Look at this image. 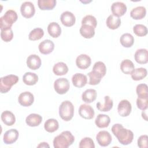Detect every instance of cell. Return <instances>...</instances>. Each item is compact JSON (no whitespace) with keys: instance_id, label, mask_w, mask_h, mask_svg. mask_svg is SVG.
Returning <instances> with one entry per match:
<instances>
[{"instance_id":"6da1fadb","label":"cell","mask_w":148,"mask_h":148,"mask_svg":"<svg viewBox=\"0 0 148 148\" xmlns=\"http://www.w3.org/2000/svg\"><path fill=\"white\" fill-rule=\"evenodd\" d=\"M112 131L119 142L123 145L130 144L134 139V134L130 130L124 128L120 124H115L112 127Z\"/></svg>"},{"instance_id":"7a4b0ae2","label":"cell","mask_w":148,"mask_h":148,"mask_svg":"<svg viewBox=\"0 0 148 148\" xmlns=\"http://www.w3.org/2000/svg\"><path fill=\"white\" fill-rule=\"evenodd\" d=\"M75 141V137L68 131L62 132L54 138L53 146L55 148H67Z\"/></svg>"},{"instance_id":"3957f363","label":"cell","mask_w":148,"mask_h":148,"mask_svg":"<svg viewBox=\"0 0 148 148\" xmlns=\"http://www.w3.org/2000/svg\"><path fill=\"white\" fill-rule=\"evenodd\" d=\"M74 114V106L69 101H63L59 107V115L65 121H70Z\"/></svg>"},{"instance_id":"277c9868","label":"cell","mask_w":148,"mask_h":148,"mask_svg":"<svg viewBox=\"0 0 148 148\" xmlns=\"http://www.w3.org/2000/svg\"><path fill=\"white\" fill-rule=\"evenodd\" d=\"M17 14L14 10H7L5 14L0 18L1 30L11 28L13 24L17 21Z\"/></svg>"},{"instance_id":"5b68a950","label":"cell","mask_w":148,"mask_h":148,"mask_svg":"<svg viewBox=\"0 0 148 148\" xmlns=\"http://www.w3.org/2000/svg\"><path fill=\"white\" fill-rule=\"evenodd\" d=\"M18 81V77L14 75H9L2 77L0 79V90L2 94L8 92L12 87Z\"/></svg>"},{"instance_id":"8992f818","label":"cell","mask_w":148,"mask_h":148,"mask_svg":"<svg viewBox=\"0 0 148 148\" xmlns=\"http://www.w3.org/2000/svg\"><path fill=\"white\" fill-rule=\"evenodd\" d=\"M69 87V82L66 78H59L54 83V90L58 94L62 95L65 94L68 91Z\"/></svg>"},{"instance_id":"52a82bcc","label":"cell","mask_w":148,"mask_h":148,"mask_svg":"<svg viewBox=\"0 0 148 148\" xmlns=\"http://www.w3.org/2000/svg\"><path fill=\"white\" fill-rule=\"evenodd\" d=\"M20 12L24 17L27 18H31L35 13V6L31 2H24L21 5Z\"/></svg>"},{"instance_id":"ba28073f","label":"cell","mask_w":148,"mask_h":148,"mask_svg":"<svg viewBox=\"0 0 148 148\" xmlns=\"http://www.w3.org/2000/svg\"><path fill=\"white\" fill-rule=\"evenodd\" d=\"M131 103L127 99L121 100L117 106L118 113L121 117H127L129 116L131 112Z\"/></svg>"},{"instance_id":"9c48e42d","label":"cell","mask_w":148,"mask_h":148,"mask_svg":"<svg viewBox=\"0 0 148 148\" xmlns=\"http://www.w3.org/2000/svg\"><path fill=\"white\" fill-rule=\"evenodd\" d=\"M96 139L100 146L105 147L110 145L112 140V138L109 132L106 131H101L97 134Z\"/></svg>"},{"instance_id":"30bf717a","label":"cell","mask_w":148,"mask_h":148,"mask_svg":"<svg viewBox=\"0 0 148 148\" xmlns=\"http://www.w3.org/2000/svg\"><path fill=\"white\" fill-rule=\"evenodd\" d=\"M79 114L82 118L87 120L92 119L95 114L94 109L87 104H82L79 109Z\"/></svg>"},{"instance_id":"8fae6325","label":"cell","mask_w":148,"mask_h":148,"mask_svg":"<svg viewBox=\"0 0 148 148\" xmlns=\"http://www.w3.org/2000/svg\"><path fill=\"white\" fill-rule=\"evenodd\" d=\"M18 101L19 103L23 106H29L34 103V95L29 91H25L21 92L18 96Z\"/></svg>"},{"instance_id":"7c38bea8","label":"cell","mask_w":148,"mask_h":148,"mask_svg":"<svg viewBox=\"0 0 148 148\" xmlns=\"http://www.w3.org/2000/svg\"><path fill=\"white\" fill-rule=\"evenodd\" d=\"M111 10L113 15L119 17L123 16L127 12V6L122 2H115L111 6Z\"/></svg>"},{"instance_id":"4fadbf2b","label":"cell","mask_w":148,"mask_h":148,"mask_svg":"<svg viewBox=\"0 0 148 148\" xmlns=\"http://www.w3.org/2000/svg\"><path fill=\"white\" fill-rule=\"evenodd\" d=\"M60 20L64 25L68 27L73 26L76 21L75 15L72 12L69 11L63 12L61 15Z\"/></svg>"},{"instance_id":"5bb4252c","label":"cell","mask_w":148,"mask_h":148,"mask_svg":"<svg viewBox=\"0 0 148 148\" xmlns=\"http://www.w3.org/2000/svg\"><path fill=\"white\" fill-rule=\"evenodd\" d=\"M91 63V58L87 54H82L77 57L76 60V66L81 69L88 68Z\"/></svg>"},{"instance_id":"9a60e30c","label":"cell","mask_w":148,"mask_h":148,"mask_svg":"<svg viewBox=\"0 0 148 148\" xmlns=\"http://www.w3.org/2000/svg\"><path fill=\"white\" fill-rule=\"evenodd\" d=\"M19 136V133L16 129H10L5 132L3 135V140L5 143L10 145L15 142Z\"/></svg>"},{"instance_id":"2e32d148","label":"cell","mask_w":148,"mask_h":148,"mask_svg":"<svg viewBox=\"0 0 148 148\" xmlns=\"http://www.w3.org/2000/svg\"><path fill=\"white\" fill-rule=\"evenodd\" d=\"M38 48L40 53L43 54H49L53 51L54 44L51 40L46 39L39 43Z\"/></svg>"},{"instance_id":"e0dca14e","label":"cell","mask_w":148,"mask_h":148,"mask_svg":"<svg viewBox=\"0 0 148 148\" xmlns=\"http://www.w3.org/2000/svg\"><path fill=\"white\" fill-rule=\"evenodd\" d=\"M26 62L27 66L32 70L39 69L42 64L40 58L36 54H31L29 56L27 59Z\"/></svg>"},{"instance_id":"ac0fdd59","label":"cell","mask_w":148,"mask_h":148,"mask_svg":"<svg viewBox=\"0 0 148 148\" xmlns=\"http://www.w3.org/2000/svg\"><path fill=\"white\" fill-rule=\"evenodd\" d=\"M72 82L75 87L81 88L87 84V78L85 75L80 73H76L72 76Z\"/></svg>"},{"instance_id":"d6986e66","label":"cell","mask_w":148,"mask_h":148,"mask_svg":"<svg viewBox=\"0 0 148 148\" xmlns=\"http://www.w3.org/2000/svg\"><path fill=\"white\" fill-rule=\"evenodd\" d=\"M135 60L140 64H145L148 62V52L146 49L137 50L134 54Z\"/></svg>"},{"instance_id":"ffe728a7","label":"cell","mask_w":148,"mask_h":148,"mask_svg":"<svg viewBox=\"0 0 148 148\" xmlns=\"http://www.w3.org/2000/svg\"><path fill=\"white\" fill-rule=\"evenodd\" d=\"M113 100L108 95L104 97V102H98L96 104L97 108L101 112H108L113 108Z\"/></svg>"},{"instance_id":"44dd1931","label":"cell","mask_w":148,"mask_h":148,"mask_svg":"<svg viewBox=\"0 0 148 148\" xmlns=\"http://www.w3.org/2000/svg\"><path fill=\"white\" fill-rule=\"evenodd\" d=\"M42 121V117L38 114L32 113L28 115L25 119L26 124L29 127L38 126Z\"/></svg>"},{"instance_id":"7402d4cb","label":"cell","mask_w":148,"mask_h":148,"mask_svg":"<svg viewBox=\"0 0 148 148\" xmlns=\"http://www.w3.org/2000/svg\"><path fill=\"white\" fill-rule=\"evenodd\" d=\"M110 122V119L109 116L103 114H99L95 120V123L96 125L100 128H106L109 126Z\"/></svg>"},{"instance_id":"603a6c76","label":"cell","mask_w":148,"mask_h":148,"mask_svg":"<svg viewBox=\"0 0 148 148\" xmlns=\"http://www.w3.org/2000/svg\"><path fill=\"white\" fill-rule=\"evenodd\" d=\"M146 9L144 6H137L132 9L130 12L131 17L135 20H140L145 17Z\"/></svg>"},{"instance_id":"cb8c5ba5","label":"cell","mask_w":148,"mask_h":148,"mask_svg":"<svg viewBox=\"0 0 148 148\" xmlns=\"http://www.w3.org/2000/svg\"><path fill=\"white\" fill-rule=\"evenodd\" d=\"M47 31L50 36L56 38L61 35V28L57 23L51 22L47 26Z\"/></svg>"},{"instance_id":"d4e9b609","label":"cell","mask_w":148,"mask_h":148,"mask_svg":"<svg viewBox=\"0 0 148 148\" xmlns=\"http://www.w3.org/2000/svg\"><path fill=\"white\" fill-rule=\"evenodd\" d=\"M2 122L8 126H11L15 123L16 118L14 114L9 110H5L1 114Z\"/></svg>"},{"instance_id":"484cf974","label":"cell","mask_w":148,"mask_h":148,"mask_svg":"<svg viewBox=\"0 0 148 148\" xmlns=\"http://www.w3.org/2000/svg\"><path fill=\"white\" fill-rule=\"evenodd\" d=\"M97 98V91L94 89L90 88L85 90L82 95V100L86 103H91L96 99Z\"/></svg>"},{"instance_id":"4316f807","label":"cell","mask_w":148,"mask_h":148,"mask_svg":"<svg viewBox=\"0 0 148 148\" xmlns=\"http://www.w3.org/2000/svg\"><path fill=\"white\" fill-rule=\"evenodd\" d=\"M92 72L102 78L106 74V67L103 62L102 61H98L94 64Z\"/></svg>"},{"instance_id":"83f0119b","label":"cell","mask_w":148,"mask_h":148,"mask_svg":"<svg viewBox=\"0 0 148 148\" xmlns=\"http://www.w3.org/2000/svg\"><path fill=\"white\" fill-rule=\"evenodd\" d=\"M107 27L111 29H116L121 25V19L112 14L108 16L106 21Z\"/></svg>"},{"instance_id":"f1b7e54d","label":"cell","mask_w":148,"mask_h":148,"mask_svg":"<svg viewBox=\"0 0 148 148\" xmlns=\"http://www.w3.org/2000/svg\"><path fill=\"white\" fill-rule=\"evenodd\" d=\"M53 71L56 75H64L68 72V67L64 62H59L53 66Z\"/></svg>"},{"instance_id":"f546056e","label":"cell","mask_w":148,"mask_h":148,"mask_svg":"<svg viewBox=\"0 0 148 148\" xmlns=\"http://www.w3.org/2000/svg\"><path fill=\"white\" fill-rule=\"evenodd\" d=\"M23 81L26 85H35L38 81V76L35 73L26 72L23 76Z\"/></svg>"},{"instance_id":"4dcf8cb0","label":"cell","mask_w":148,"mask_h":148,"mask_svg":"<svg viewBox=\"0 0 148 148\" xmlns=\"http://www.w3.org/2000/svg\"><path fill=\"white\" fill-rule=\"evenodd\" d=\"M80 33L84 38L90 39L95 35V29L90 25H82L80 28Z\"/></svg>"},{"instance_id":"1f68e13d","label":"cell","mask_w":148,"mask_h":148,"mask_svg":"<svg viewBox=\"0 0 148 148\" xmlns=\"http://www.w3.org/2000/svg\"><path fill=\"white\" fill-rule=\"evenodd\" d=\"M120 42L121 45L124 47H131L134 43V36L128 33H125L123 34L120 38Z\"/></svg>"},{"instance_id":"d6a6232c","label":"cell","mask_w":148,"mask_h":148,"mask_svg":"<svg viewBox=\"0 0 148 148\" xmlns=\"http://www.w3.org/2000/svg\"><path fill=\"white\" fill-rule=\"evenodd\" d=\"M120 69L124 73L129 75L131 74L134 71V69H135V66L131 60L128 59H125L121 62Z\"/></svg>"},{"instance_id":"836d02e7","label":"cell","mask_w":148,"mask_h":148,"mask_svg":"<svg viewBox=\"0 0 148 148\" xmlns=\"http://www.w3.org/2000/svg\"><path fill=\"white\" fill-rule=\"evenodd\" d=\"M147 74V72L146 68H138L134 69L131 73V77L134 80L138 81L145 78Z\"/></svg>"},{"instance_id":"e575fe53","label":"cell","mask_w":148,"mask_h":148,"mask_svg":"<svg viewBox=\"0 0 148 148\" xmlns=\"http://www.w3.org/2000/svg\"><path fill=\"white\" fill-rule=\"evenodd\" d=\"M44 128L48 132H54L58 129L59 124L57 120L54 119H49L45 121Z\"/></svg>"},{"instance_id":"d590c367","label":"cell","mask_w":148,"mask_h":148,"mask_svg":"<svg viewBox=\"0 0 148 148\" xmlns=\"http://www.w3.org/2000/svg\"><path fill=\"white\" fill-rule=\"evenodd\" d=\"M57 1L56 0H38V5L40 9L52 10L56 5Z\"/></svg>"},{"instance_id":"8d00e7d4","label":"cell","mask_w":148,"mask_h":148,"mask_svg":"<svg viewBox=\"0 0 148 148\" xmlns=\"http://www.w3.org/2000/svg\"><path fill=\"white\" fill-rule=\"evenodd\" d=\"M44 35V31L40 28H36L32 29L28 35V38L30 40L35 41L40 39Z\"/></svg>"},{"instance_id":"74e56055","label":"cell","mask_w":148,"mask_h":148,"mask_svg":"<svg viewBox=\"0 0 148 148\" xmlns=\"http://www.w3.org/2000/svg\"><path fill=\"white\" fill-rule=\"evenodd\" d=\"M133 31L138 36H144L147 34V27L143 24H136L133 27Z\"/></svg>"},{"instance_id":"f35d334b","label":"cell","mask_w":148,"mask_h":148,"mask_svg":"<svg viewBox=\"0 0 148 148\" xmlns=\"http://www.w3.org/2000/svg\"><path fill=\"white\" fill-rule=\"evenodd\" d=\"M97 21L96 18L92 15H87L84 16L82 20V25H88L92 27L94 29L96 28Z\"/></svg>"},{"instance_id":"ab89813d","label":"cell","mask_w":148,"mask_h":148,"mask_svg":"<svg viewBox=\"0 0 148 148\" xmlns=\"http://www.w3.org/2000/svg\"><path fill=\"white\" fill-rule=\"evenodd\" d=\"M1 39L5 42H10L13 38V32L11 28L1 30Z\"/></svg>"},{"instance_id":"60d3db41","label":"cell","mask_w":148,"mask_h":148,"mask_svg":"<svg viewBox=\"0 0 148 148\" xmlns=\"http://www.w3.org/2000/svg\"><path fill=\"white\" fill-rule=\"evenodd\" d=\"M79 146L80 148H94L95 145L91 138L85 137L80 140Z\"/></svg>"},{"instance_id":"b9f144b4","label":"cell","mask_w":148,"mask_h":148,"mask_svg":"<svg viewBox=\"0 0 148 148\" xmlns=\"http://www.w3.org/2000/svg\"><path fill=\"white\" fill-rule=\"evenodd\" d=\"M136 94L138 97H148L147 86L146 84H139L137 86L136 88Z\"/></svg>"},{"instance_id":"7bdbcfd3","label":"cell","mask_w":148,"mask_h":148,"mask_svg":"<svg viewBox=\"0 0 148 148\" xmlns=\"http://www.w3.org/2000/svg\"><path fill=\"white\" fill-rule=\"evenodd\" d=\"M136 105L138 108L142 110H146L148 106V97H138L136 99Z\"/></svg>"},{"instance_id":"ee69618b","label":"cell","mask_w":148,"mask_h":148,"mask_svg":"<svg viewBox=\"0 0 148 148\" xmlns=\"http://www.w3.org/2000/svg\"><path fill=\"white\" fill-rule=\"evenodd\" d=\"M88 76H89V78H90L88 83L90 85L94 86V85L98 84L100 83L101 79H102L99 76H98L97 75L93 73L92 71H91L90 72H89L88 73Z\"/></svg>"},{"instance_id":"f6af8a7d","label":"cell","mask_w":148,"mask_h":148,"mask_svg":"<svg viewBox=\"0 0 148 148\" xmlns=\"http://www.w3.org/2000/svg\"><path fill=\"white\" fill-rule=\"evenodd\" d=\"M148 136L146 135H141L139 137L138 139V146L140 148H147Z\"/></svg>"},{"instance_id":"bcb514c9","label":"cell","mask_w":148,"mask_h":148,"mask_svg":"<svg viewBox=\"0 0 148 148\" xmlns=\"http://www.w3.org/2000/svg\"><path fill=\"white\" fill-rule=\"evenodd\" d=\"M49 147V145L46 142H42L38 146V147Z\"/></svg>"},{"instance_id":"7dc6e473","label":"cell","mask_w":148,"mask_h":148,"mask_svg":"<svg viewBox=\"0 0 148 148\" xmlns=\"http://www.w3.org/2000/svg\"><path fill=\"white\" fill-rule=\"evenodd\" d=\"M142 117H143V119H144L146 121H147V114H146V112L145 110H143V112H142Z\"/></svg>"}]
</instances>
